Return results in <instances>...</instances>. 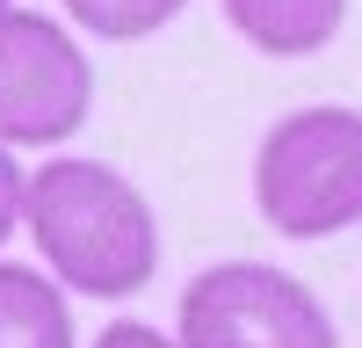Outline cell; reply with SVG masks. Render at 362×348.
<instances>
[{"label": "cell", "mask_w": 362, "mask_h": 348, "mask_svg": "<svg viewBox=\"0 0 362 348\" xmlns=\"http://www.w3.org/2000/svg\"><path fill=\"white\" fill-rule=\"evenodd\" d=\"M225 22L268 58H312L348 22V0H225Z\"/></svg>", "instance_id": "cell-5"}, {"label": "cell", "mask_w": 362, "mask_h": 348, "mask_svg": "<svg viewBox=\"0 0 362 348\" xmlns=\"http://www.w3.org/2000/svg\"><path fill=\"white\" fill-rule=\"evenodd\" d=\"M0 8H8V0H0Z\"/></svg>", "instance_id": "cell-10"}, {"label": "cell", "mask_w": 362, "mask_h": 348, "mask_svg": "<svg viewBox=\"0 0 362 348\" xmlns=\"http://www.w3.org/2000/svg\"><path fill=\"white\" fill-rule=\"evenodd\" d=\"M0 348H73V312L58 276L44 283L37 269L0 261Z\"/></svg>", "instance_id": "cell-6"}, {"label": "cell", "mask_w": 362, "mask_h": 348, "mask_svg": "<svg viewBox=\"0 0 362 348\" xmlns=\"http://www.w3.org/2000/svg\"><path fill=\"white\" fill-rule=\"evenodd\" d=\"M181 348H341L326 305L268 261H218L181 290Z\"/></svg>", "instance_id": "cell-3"}, {"label": "cell", "mask_w": 362, "mask_h": 348, "mask_svg": "<svg viewBox=\"0 0 362 348\" xmlns=\"http://www.w3.org/2000/svg\"><path fill=\"white\" fill-rule=\"evenodd\" d=\"M22 218H29L44 269L80 298H131V290H145L160 276L153 203L138 196V182H124L102 160L37 167L22 189Z\"/></svg>", "instance_id": "cell-1"}, {"label": "cell", "mask_w": 362, "mask_h": 348, "mask_svg": "<svg viewBox=\"0 0 362 348\" xmlns=\"http://www.w3.org/2000/svg\"><path fill=\"white\" fill-rule=\"evenodd\" d=\"M189 0H66V15L87 29V37H102V44H138V37H153V29H167Z\"/></svg>", "instance_id": "cell-7"}, {"label": "cell", "mask_w": 362, "mask_h": 348, "mask_svg": "<svg viewBox=\"0 0 362 348\" xmlns=\"http://www.w3.org/2000/svg\"><path fill=\"white\" fill-rule=\"evenodd\" d=\"M22 189H29V182H22V167L8 160V145H0V240L22 225Z\"/></svg>", "instance_id": "cell-8"}, {"label": "cell", "mask_w": 362, "mask_h": 348, "mask_svg": "<svg viewBox=\"0 0 362 348\" xmlns=\"http://www.w3.org/2000/svg\"><path fill=\"white\" fill-rule=\"evenodd\" d=\"M95 348H181V341H167L160 327H145V319H116V327H102Z\"/></svg>", "instance_id": "cell-9"}, {"label": "cell", "mask_w": 362, "mask_h": 348, "mask_svg": "<svg viewBox=\"0 0 362 348\" xmlns=\"http://www.w3.org/2000/svg\"><path fill=\"white\" fill-rule=\"evenodd\" d=\"M95 109V66L51 15L0 8V145H58Z\"/></svg>", "instance_id": "cell-4"}, {"label": "cell", "mask_w": 362, "mask_h": 348, "mask_svg": "<svg viewBox=\"0 0 362 348\" xmlns=\"http://www.w3.org/2000/svg\"><path fill=\"white\" fill-rule=\"evenodd\" d=\"M254 203L283 240L362 225V109H290L254 153Z\"/></svg>", "instance_id": "cell-2"}]
</instances>
